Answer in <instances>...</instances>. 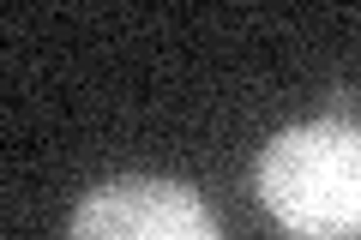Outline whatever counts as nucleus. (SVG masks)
<instances>
[{
	"label": "nucleus",
	"instance_id": "nucleus-2",
	"mask_svg": "<svg viewBox=\"0 0 361 240\" xmlns=\"http://www.w3.org/2000/svg\"><path fill=\"white\" fill-rule=\"evenodd\" d=\"M66 240H223V228L193 187L157 175H121L78 198Z\"/></svg>",
	"mask_w": 361,
	"mask_h": 240
},
{
	"label": "nucleus",
	"instance_id": "nucleus-1",
	"mask_svg": "<svg viewBox=\"0 0 361 240\" xmlns=\"http://www.w3.org/2000/svg\"><path fill=\"white\" fill-rule=\"evenodd\" d=\"M253 192L295 240H361V127H283L253 163Z\"/></svg>",
	"mask_w": 361,
	"mask_h": 240
}]
</instances>
